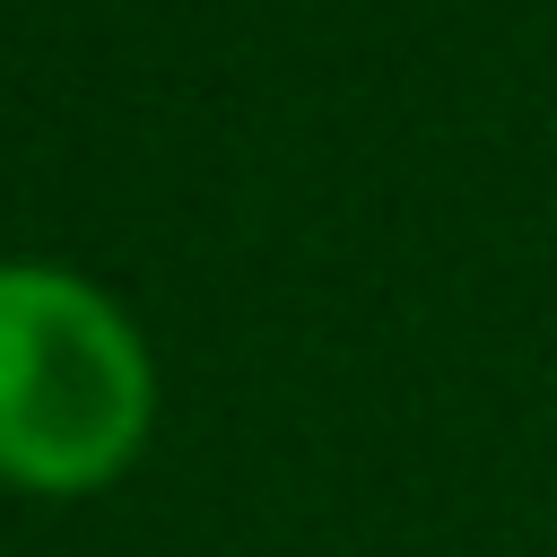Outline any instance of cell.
<instances>
[{
    "label": "cell",
    "mask_w": 557,
    "mask_h": 557,
    "mask_svg": "<svg viewBox=\"0 0 557 557\" xmlns=\"http://www.w3.org/2000/svg\"><path fill=\"white\" fill-rule=\"evenodd\" d=\"M148 435L139 331L70 270H0V479L104 487Z\"/></svg>",
    "instance_id": "1"
}]
</instances>
